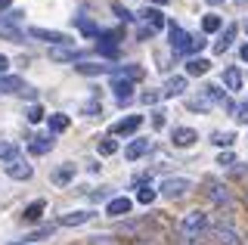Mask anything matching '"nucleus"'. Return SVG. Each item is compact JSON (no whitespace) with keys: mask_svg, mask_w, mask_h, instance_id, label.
Segmentation results:
<instances>
[{"mask_svg":"<svg viewBox=\"0 0 248 245\" xmlns=\"http://www.w3.org/2000/svg\"><path fill=\"white\" fill-rule=\"evenodd\" d=\"M180 239L186 245H192L196 239H202L205 236V230H208V211H202V208H192V211H186L183 217H180Z\"/></svg>","mask_w":248,"mask_h":245,"instance_id":"f257e3e1","label":"nucleus"},{"mask_svg":"<svg viewBox=\"0 0 248 245\" xmlns=\"http://www.w3.org/2000/svg\"><path fill=\"white\" fill-rule=\"evenodd\" d=\"M158 193L170 199V202H177V199H186L192 193V180L189 177H165L161 180V186H158Z\"/></svg>","mask_w":248,"mask_h":245,"instance_id":"f03ea898","label":"nucleus"},{"mask_svg":"<svg viewBox=\"0 0 248 245\" xmlns=\"http://www.w3.org/2000/svg\"><path fill=\"white\" fill-rule=\"evenodd\" d=\"M168 37H170V50H174V53H186V56H192V44H196V37L186 31V28H180L177 22H168Z\"/></svg>","mask_w":248,"mask_h":245,"instance_id":"7ed1b4c3","label":"nucleus"},{"mask_svg":"<svg viewBox=\"0 0 248 245\" xmlns=\"http://www.w3.org/2000/svg\"><path fill=\"white\" fill-rule=\"evenodd\" d=\"M28 37L44 41V44H50V47H72L75 44L65 31H53V28H28Z\"/></svg>","mask_w":248,"mask_h":245,"instance_id":"20e7f679","label":"nucleus"},{"mask_svg":"<svg viewBox=\"0 0 248 245\" xmlns=\"http://www.w3.org/2000/svg\"><path fill=\"white\" fill-rule=\"evenodd\" d=\"M208 236H211V245H242V236H239L230 224H223V220L208 230Z\"/></svg>","mask_w":248,"mask_h":245,"instance_id":"39448f33","label":"nucleus"},{"mask_svg":"<svg viewBox=\"0 0 248 245\" xmlns=\"http://www.w3.org/2000/svg\"><path fill=\"white\" fill-rule=\"evenodd\" d=\"M205 196H208V202H214V205H230L232 202V193L227 189V183H220L214 177L205 180Z\"/></svg>","mask_w":248,"mask_h":245,"instance_id":"423d86ee","label":"nucleus"},{"mask_svg":"<svg viewBox=\"0 0 248 245\" xmlns=\"http://www.w3.org/2000/svg\"><path fill=\"white\" fill-rule=\"evenodd\" d=\"M149 149H152V140L137 137V140H130L127 146H124V158H127V162H140L143 155H149Z\"/></svg>","mask_w":248,"mask_h":245,"instance_id":"0eeeda50","label":"nucleus"},{"mask_svg":"<svg viewBox=\"0 0 248 245\" xmlns=\"http://www.w3.org/2000/svg\"><path fill=\"white\" fill-rule=\"evenodd\" d=\"M53 146H56V137L53 134H37V137H28V152L31 155H46Z\"/></svg>","mask_w":248,"mask_h":245,"instance_id":"6e6552de","label":"nucleus"},{"mask_svg":"<svg viewBox=\"0 0 248 245\" xmlns=\"http://www.w3.org/2000/svg\"><path fill=\"white\" fill-rule=\"evenodd\" d=\"M134 84L137 81H127V78H112V90H115V99H118V106H127L130 99H134Z\"/></svg>","mask_w":248,"mask_h":245,"instance_id":"1a4fd4ad","label":"nucleus"},{"mask_svg":"<svg viewBox=\"0 0 248 245\" xmlns=\"http://www.w3.org/2000/svg\"><path fill=\"white\" fill-rule=\"evenodd\" d=\"M130 208H134V199H127V196H115L106 202L108 217H124V214H130Z\"/></svg>","mask_w":248,"mask_h":245,"instance_id":"9d476101","label":"nucleus"},{"mask_svg":"<svg viewBox=\"0 0 248 245\" xmlns=\"http://www.w3.org/2000/svg\"><path fill=\"white\" fill-rule=\"evenodd\" d=\"M196 140H199V131H192V127H174V134H170V143H174L177 149L196 146Z\"/></svg>","mask_w":248,"mask_h":245,"instance_id":"9b49d317","label":"nucleus"},{"mask_svg":"<svg viewBox=\"0 0 248 245\" xmlns=\"http://www.w3.org/2000/svg\"><path fill=\"white\" fill-rule=\"evenodd\" d=\"M3 171H6V177H13V180H31L34 168H31V165L25 162V158H16V162L3 165Z\"/></svg>","mask_w":248,"mask_h":245,"instance_id":"f8f14e48","label":"nucleus"},{"mask_svg":"<svg viewBox=\"0 0 248 245\" xmlns=\"http://www.w3.org/2000/svg\"><path fill=\"white\" fill-rule=\"evenodd\" d=\"M140 124H143V115H127V118H121L118 124H112V134L115 137H130L140 131Z\"/></svg>","mask_w":248,"mask_h":245,"instance_id":"ddd939ff","label":"nucleus"},{"mask_svg":"<svg viewBox=\"0 0 248 245\" xmlns=\"http://www.w3.org/2000/svg\"><path fill=\"white\" fill-rule=\"evenodd\" d=\"M140 16H143V22L152 28V31H161V28H168V19H165V13H161V10H155V6H146V10L140 13Z\"/></svg>","mask_w":248,"mask_h":245,"instance_id":"4468645a","label":"nucleus"},{"mask_svg":"<svg viewBox=\"0 0 248 245\" xmlns=\"http://www.w3.org/2000/svg\"><path fill=\"white\" fill-rule=\"evenodd\" d=\"M0 37H3V41H10V44H22L25 41V31H22L19 25H13L10 19H0Z\"/></svg>","mask_w":248,"mask_h":245,"instance_id":"2eb2a0df","label":"nucleus"},{"mask_svg":"<svg viewBox=\"0 0 248 245\" xmlns=\"http://www.w3.org/2000/svg\"><path fill=\"white\" fill-rule=\"evenodd\" d=\"M186 93V75H174L168 78L165 90H161V99H170V96H183Z\"/></svg>","mask_w":248,"mask_h":245,"instance_id":"dca6fc26","label":"nucleus"},{"mask_svg":"<svg viewBox=\"0 0 248 245\" xmlns=\"http://www.w3.org/2000/svg\"><path fill=\"white\" fill-rule=\"evenodd\" d=\"M236 31H239V25H236V22H230V25L223 28V34L217 37V44H214V53H220V56H223V53H227V50L232 47V41H236Z\"/></svg>","mask_w":248,"mask_h":245,"instance_id":"f3484780","label":"nucleus"},{"mask_svg":"<svg viewBox=\"0 0 248 245\" xmlns=\"http://www.w3.org/2000/svg\"><path fill=\"white\" fill-rule=\"evenodd\" d=\"M16 158H22L19 143H13V140H0V162L10 165V162H16Z\"/></svg>","mask_w":248,"mask_h":245,"instance_id":"a211bd4d","label":"nucleus"},{"mask_svg":"<svg viewBox=\"0 0 248 245\" xmlns=\"http://www.w3.org/2000/svg\"><path fill=\"white\" fill-rule=\"evenodd\" d=\"M90 217H93V211H68V214L59 217V227H81V224H87Z\"/></svg>","mask_w":248,"mask_h":245,"instance_id":"6ab92c4d","label":"nucleus"},{"mask_svg":"<svg viewBox=\"0 0 248 245\" xmlns=\"http://www.w3.org/2000/svg\"><path fill=\"white\" fill-rule=\"evenodd\" d=\"M25 81L16 78V75H0V93H22Z\"/></svg>","mask_w":248,"mask_h":245,"instance_id":"aec40b11","label":"nucleus"},{"mask_svg":"<svg viewBox=\"0 0 248 245\" xmlns=\"http://www.w3.org/2000/svg\"><path fill=\"white\" fill-rule=\"evenodd\" d=\"M223 87L227 90H242V72H239L236 65H230V68H223Z\"/></svg>","mask_w":248,"mask_h":245,"instance_id":"412c9836","label":"nucleus"},{"mask_svg":"<svg viewBox=\"0 0 248 245\" xmlns=\"http://www.w3.org/2000/svg\"><path fill=\"white\" fill-rule=\"evenodd\" d=\"M84 53L78 50H68V47H53L50 50V59H56V62H81Z\"/></svg>","mask_w":248,"mask_h":245,"instance_id":"4be33fe9","label":"nucleus"},{"mask_svg":"<svg viewBox=\"0 0 248 245\" xmlns=\"http://www.w3.org/2000/svg\"><path fill=\"white\" fill-rule=\"evenodd\" d=\"M208 68H211V62H208L205 56H189V62H186V75L189 78H199V75H205Z\"/></svg>","mask_w":248,"mask_h":245,"instance_id":"5701e85b","label":"nucleus"},{"mask_svg":"<svg viewBox=\"0 0 248 245\" xmlns=\"http://www.w3.org/2000/svg\"><path fill=\"white\" fill-rule=\"evenodd\" d=\"M46 124H50V134H62V131H68L72 118L62 115V112H53V115H46Z\"/></svg>","mask_w":248,"mask_h":245,"instance_id":"b1692460","label":"nucleus"},{"mask_svg":"<svg viewBox=\"0 0 248 245\" xmlns=\"http://www.w3.org/2000/svg\"><path fill=\"white\" fill-rule=\"evenodd\" d=\"M75 25H78V31L84 37H99V25L93 19H87V16H75Z\"/></svg>","mask_w":248,"mask_h":245,"instance_id":"393cba45","label":"nucleus"},{"mask_svg":"<svg viewBox=\"0 0 248 245\" xmlns=\"http://www.w3.org/2000/svg\"><path fill=\"white\" fill-rule=\"evenodd\" d=\"M75 72H81V75H112L115 72V65H93V62H78L75 65Z\"/></svg>","mask_w":248,"mask_h":245,"instance_id":"a878e982","label":"nucleus"},{"mask_svg":"<svg viewBox=\"0 0 248 245\" xmlns=\"http://www.w3.org/2000/svg\"><path fill=\"white\" fill-rule=\"evenodd\" d=\"M112 78H127V81H140V78H143V68H140V65H115Z\"/></svg>","mask_w":248,"mask_h":245,"instance_id":"bb28decb","label":"nucleus"},{"mask_svg":"<svg viewBox=\"0 0 248 245\" xmlns=\"http://www.w3.org/2000/svg\"><path fill=\"white\" fill-rule=\"evenodd\" d=\"M155 196H158V189H155L152 183H137V202L140 205H152Z\"/></svg>","mask_w":248,"mask_h":245,"instance_id":"cd10ccee","label":"nucleus"},{"mask_svg":"<svg viewBox=\"0 0 248 245\" xmlns=\"http://www.w3.org/2000/svg\"><path fill=\"white\" fill-rule=\"evenodd\" d=\"M75 177V165L72 162H65V165H59L56 171H53V183H56V186H65L68 180Z\"/></svg>","mask_w":248,"mask_h":245,"instance_id":"c85d7f7f","label":"nucleus"},{"mask_svg":"<svg viewBox=\"0 0 248 245\" xmlns=\"http://www.w3.org/2000/svg\"><path fill=\"white\" fill-rule=\"evenodd\" d=\"M223 28V16H217V13H208L205 19H202V31L205 34H214V31H220Z\"/></svg>","mask_w":248,"mask_h":245,"instance_id":"c756f323","label":"nucleus"},{"mask_svg":"<svg viewBox=\"0 0 248 245\" xmlns=\"http://www.w3.org/2000/svg\"><path fill=\"white\" fill-rule=\"evenodd\" d=\"M44 208H46V202L44 199H37V202H31L25 211H22V217L28 220V224H34V220H41V214H44Z\"/></svg>","mask_w":248,"mask_h":245,"instance_id":"7c9ffc66","label":"nucleus"},{"mask_svg":"<svg viewBox=\"0 0 248 245\" xmlns=\"http://www.w3.org/2000/svg\"><path fill=\"white\" fill-rule=\"evenodd\" d=\"M202 96H205L208 99V103H227V93H223V90H220V84H208V87L205 90H202Z\"/></svg>","mask_w":248,"mask_h":245,"instance_id":"2f4dec72","label":"nucleus"},{"mask_svg":"<svg viewBox=\"0 0 248 245\" xmlns=\"http://www.w3.org/2000/svg\"><path fill=\"white\" fill-rule=\"evenodd\" d=\"M211 143H214V146H220V149H230L232 143H236V134H232V131H214L211 134Z\"/></svg>","mask_w":248,"mask_h":245,"instance_id":"473e14b6","label":"nucleus"},{"mask_svg":"<svg viewBox=\"0 0 248 245\" xmlns=\"http://www.w3.org/2000/svg\"><path fill=\"white\" fill-rule=\"evenodd\" d=\"M96 152H99V155H115V152H118V140H112V137L96 140Z\"/></svg>","mask_w":248,"mask_h":245,"instance_id":"72a5a7b5","label":"nucleus"},{"mask_svg":"<svg viewBox=\"0 0 248 245\" xmlns=\"http://www.w3.org/2000/svg\"><path fill=\"white\" fill-rule=\"evenodd\" d=\"M81 115H87V118H96V115H103V103H99V96H96V99H90V103H84Z\"/></svg>","mask_w":248,"mask_h":245,"instance_id":"f704fd0d","label":"nucleus"},{"mask_svg":"<svg viewBox=\"0 0 248 245\" xmlns=\"http://www.w3.org/2000/svg\"><path fill=\"white\" fill-rule=\"evenodd\" d=\"M53 230H56V227L46 224V227H41V230H34V233H28L25 239H28V242H41V239H46V236H53Z\"/></svg>","mask_w":248,"mask_h":245,"instance_id":"c9c22d12","label":"nucleus"},{"mask_svg":"<svg viewBox=\"0 0 248 245\" xmlns=\"http://www.w3.org/2000/svg\"><path fill=\"white\" fill-rule=\"evenodd\" d=\"M208 106H211V103H208L205 96H196V99H186V109H189V112H208Z\"/></svg>","mask_w":248,"mask_h":245,"instance_id":"e433bc0d","label":"nucleus"},{"mask_svg":"<svg viewBox=\"0 0 248 245\" xmlns=\"http://www.w3.org/2000/svg\"><path fill=\"white\" fill-rule=\"evenodd\" d=\"M25 115H28V121H31V124H37V121H44V118H46L44 106H37V103H34V106H28V112H25Z\"/></svg>","mask_w":248,"mask_h":245,"instance_id":"4c0bfd02","label":"nucleus"},{"mask_svg":"<svg viewBox=\"0 0 248 245\" xmlns=\"http://www.w3.org/2000/svg\"><path fill=\"white\" fill-rule=\"evenodd\" d=\"M232 118H236L239 124H248V103H236V112H232Z\"/></svg>","mask_w":248,"mask_h":245,"instance_id":"58836bf2","label":"nucleus"},{"mask_svg":"<svg viewBox=\"0 0 248 245\" xmlns=\"http://www.w3.org/2000/svg\"><path fill=\"white\" fill-rule=\"evenodd\" d=\"M112 10H115V16H118L121 22H134V13H130V10H124V6H121V3H115V6H112Z\"/></svg>","mask_w":248,"mask_h":245,"instance_id":"ea45409f","label":"nucleus"},{"mask_svg":"<svg viewBox=\"0 0 248 245\" xmlns=\"http://www.w3.org/2000/svg\"><path fill=\"white\" fill-rule=\"evenodd\" d=\"M217 165H220V168H230V165H236V155H232L230 149H227V152H220V155H217Z\"/></svg>","mask_w":248,"mask_h":245,"instance_id":"a19ab883","label":"nucleus"},{"mask_svg":"<svg viewBox=\"0 0 248 245\" xmlns=\"http://www.w3.org/2000/svg\"><path fill=\"white\" fill-rule=\"evenodd\" d=\"M96 53H99V56H108V59H115V56H118V47H108V44H99V47H96Z\"/></svg>","mask_w":248,"mask_h":245,"instance_id":"79ce46f5","label":"nucleus"},{"mask_svg":"<svg viewBox=\"0 0 248 245\" xmlns=\"http://www.w3.org/2000/svg\"><path fill=\"white\" fill-rule=\"evenodd\" d=\"M158 99H161V90H149V93H143V103L146 106H155Z\"/></svg>","mask_w":248,"mask_h":245,"instance_id":"37998d69","label":"nucleus"},{"mask_svg":"<svg viewBox=\"0 0 248 245\" xmlns=\"http://www.w3.org/2000/svg\"><path fill=\"white\" fill-rule=\"evenodd\" d=\"M152 127H165V112H161V109L152 115Z\"/></svg>","mask_w":248,"mask_h":245,"instance_id":"c03bdc74","label":"nucleus"},{"mask_svg":"<svg viewBox=\"0 0 248 245\" xmlns=\"http://www.w3.org/2000/svg\"><path fill=\"white\" fill-rule=\"evenodd\" d=\"M90 199H93V202H103V199H108V189L103 186L99 193H90Z\"/></svg>","mask_w":248,"mask_h":245,"instance_id":"a18cd8bd","label":"nucleus"},{"mask_svg":"<svg viewBox=\"0 0 248 245\" xmlns=\"http://www.w3.org/2000/svg\"><path fill=\"white\" fill-rule=\"evenodd\" d=\"M22 16H25V10H13V13H10V16H6V19H10L13 25H16V22H22Z\"/></svg>","mask_w":248,"mask_h":245,"instance_id":"49530a36","label":"nucleus"},{"mask_svg":"<svg viewBox=\"0 0 248 245\" xmlns=\"http://www.w3.org/2000/svg\"><path fill=\"white\" fill-rule=\"evenodd\" d=\"M6 68H10V59H6L3 53H0V75H6Z\"/></svg>","mask_w":248,"mask_h":245,"instance_id":"de8ad7c7","label":"nucleus"},{"mask_svg":"<svg viewBox=\"0 0 248 245\" xmlns=\"http://www.w3.org/2000/svg\"><path fill=\"white\" fill-rule=\"evenodd\" d=\"M239 56H242V62H248V44H242V50H239Z\"/></svg>","mask_w":248,"mask_h":245,"instance_id":"09e8293b","label":"nucleus"},{"mask_svg":"<svg viewBox=\"0 0 248 245\" xmlns=\"http://www.w3.org/2000/svg\"><path fill=\"white\" fill-rule=\"evenodd\" d=\"M13 6V0H0V10H10Z\"/></svg>","mask_w":248,"mask_h":245,"instance_id":"8fccbe9b","label":"nucleus"},{"mask_svg":"<svg viewBox=\"0 0 248 245\" xmlns=\"http://www.w3.org/2000/svg\"><path fill=\"white\" fill-rule=\"evenodd\" d=\"M152 3H158V6H165V3H170V0H152Z\"/></svg>","mask_w":248,"mask_h":245,"instance_id":"3c124183","label":"nucleus"},{"mask_svg":"<svg viewBox=\"0 0 248 245\" xmlns=\"http://www.w3.org/2000/svg\"><path fill=\"white\" fill-rule=\"evenodd\" d=\"M208 3H211V6H214V3H223V0H208Z\"/></svg>","mask_w":248,"mask_h":245,"instance_id":"603ef678","label":"nucleus"},{"mask_svg":"<svg viewBox=\"0 0 248 245\" xmlns=\"http://www.w3.org/2000/svg\"><path fill=\"white\" fill-rule=\"evenodd\" d=\"M10 245H19V242H10ZM22 245H28V242H22Z\"/></svg>","mask_w":248,"mask_h":245,"instance_id":"864d4df0","label":"nucleus"},{"mask_svg":"<svg viewBox=\"0 0 248 245\" xmlns=\"http://www.w3.org/2000/svg\"><path fill=\"white\" fill-rule=\"evenodd\" d=\"M239 3H245V0H239Z\"/></svg>","mask_w":248,"mask_h":245,"instance_id":"5fc2aeb1","label":"nucleus"}]
</instances>
